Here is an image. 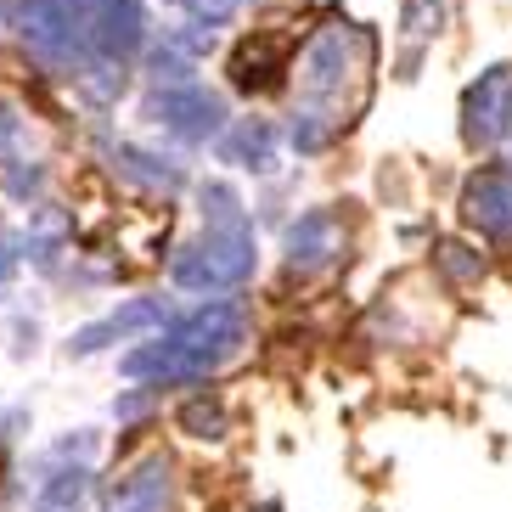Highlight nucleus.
<instances>
[{
    "label": "nucleus",
    "mask_w": 512,
    "mask_h": 512,
    "mask_svg": "<svg viewBox=\"0 0 512 512\" xmlns=\"http://www.w3.org/2000/svg\"><path fill=\"white\" fill-rule=\"evenodd\" d=\"M34 512H85V501H79V507H62V501H34Z\"/></svg>",
    "instance_id": "obj_17"
},
{
    "label": "nucleus",
    "mask_w": 512,
    "mask_h": 512,
    "mask_svg": "<svg viewBox=\"0 0 512 512\" xmlns=\"http://www.w3.org/2000/svg\"><path fill=\"white\" fill-rule=\"evenodd\" d=\"M181 6H186V0H181Z\"/></svg>",
    "instance_id": "obj_18"
},
{
    "label": "nucleus",
    "mask_w": 512,
    "mask_h": 512,
    "mask_svg": "<svg viewBox=\"0 0 512 512\" xmlns=\"http://www.w3.org/2000/svg\"><path fill=\"white\" fill-rule=\"evenodd\" d=\"M462 136L473 147H496L501 136L512 130V68H484L473 79V91L462 102Z\"/></svg>",
    "instance_id": "obj_3"
},
{
    "label": "nucleus",
    "mask_w": 512,
    "mask_h": 512,
    "mask_svg": "<svg viewBox=\"0 0 512 512\" xmlns=\"http://www.w3.org/2000/svg\"><path fill=\"white\" fill-rule=\"evenodd\" d=\"M158 321H164V304H158V299H130L124 310H113L107 321L79 327L74 338H68V355H96V349H107L113 338H124V332H141V327H158Z\"/></svg>",
    "instance_id": "obj_6"
},
{
    "label": "nucleus",
    "mask_w": 512,
    "mask_h": 512,
    "mask_svg": "<svg viewBox=\"0 0 512 512\" xmlns=\"http://www.w3.org/2000/svg\"><path fill=\"white\" fill-rule=\"evenodd\" d=\"M231 85L237 91H276L282 85V46L271 34H254L248 46H237L231 57Z\"/></svg>",
    "instance_id": "obj_10"
},
{
    "label": "nucleus",
    "mask_w": 512,
    "mask_h": 512,
    "mask_svg": "<svg viewBox=\"0 0 512 512\" xmlns=\"http://www.w3.org/2000/svg\"><path fill=\"white\" fill-rule=\"evenodd\" d=\"M85 490H91V467H57V473H46V484H40V501H62V507H79L85 501Z\"/></svg>",
    "instance_id": "obj_11"
},
{
    "label": "nucleus",
    "mask_w": 512,
    "mask_h": 512,
    "mask_svg": "<svg viewBox=\"0 0 512 512\" xmlns=\"http://www.w3.org/2000/svg\"><path fill=\"white\" fill-rule=\"evenodd\" d=\"M147 119L164 124L169 136H181V141H209V136H220V124H226V102L214 91H203L197 79H186V85L152 91Z\"/></svg>",
    "instance_id": "obj_2"
},
{
    "label": "nucleus",
    "mask_w": 512,
    "mask_h": 512,
    "mask_svg": "<svg viewBox=\"0 0 512 512\" xmlns=\"http://www.w3.org/2000/svg\"><path fill=\"white\" fill-rule=\"evenodd\" d=\"M248 276H254V237H248V226H220L214 237L192 242L175 259V287H186V293H226V287L248 282Z\"/></svg>",
    "instance_id": "obj_1"
},
{
    "label": "nucleus",
    "mask_w": 512,
    "mask_h": 512,
    "mask_svg": "<svg viewBox=\"0 0 512 512\" xmlns=\"http://www.w3.org/2000/svg\"><path fill=\"white\" fill-rule=\"evenodd\" d=\"M220 158L226 164H242V169H254V175H271L276 169V130L265 119H242L226 130V141H220Z\"/></svg>",
    "instance_id": "obj_8"
},
{
    "label": "nucleus",
    "mask_w": 512,
    "mask_h": 512,
    "mask_svg": "<svg viewBox=\"0 0 512 512\" xmlns=\"http://www.w3.org/2000/svg\"><path fill=\"white\" fill-rule=\"evenodd\" d=\"M17 254H23V248H12V242L0 237V282H6V276H12V265H17Z\"/></svg>",
    "instance_id": "obj_16"
},
{
    "label": "nucleus",
    "mask_w": 512,
    "mask_h": 512,
    "mask_svg": "<svg viewBox=\"0 0 512 512\" xmlns=\"http://www.w3.org/2000/svg\"><path fill=\"white\" fill-rule=\"evenodd\" d=\"M355 40H361V34H344V29L316 34L310 51H304V68H299L304 91L310 96H338V85H344V74H349V46H355Z\"/></svg>",
    "instance_id": "obj_5"
},
{
    "label": "nucleus",
    "mask_w": 512,
    "mask_h": 512,
    "mask_svg": "<svg viewBox=\"0 0 512 512\" xmlns=\"http://www.w3.org/2000/svg\"><path fill=\"white\" fill-rule=\"evenodd\" d=\"M181 428L197 434V439H220L226 434V411L214 406V400H192V406L181 411Z\"/></svg>",
    "instance_id": "obj_12"
},
{
    "label": "nucleus",
    "mask_w": 512,
    "mask_h": 512,
    "mask_svg": "<svg viewBox=\"0 0 512 512\" xmlns=\"http://www.w3.org/2000/svg\"><path fill=\"white\" fill-rule=\"evenodd\" d=\"M332 254H338V220H332V214H299V220L287 226V265L316 271Z\"/></svg>",
    "instance_id": "obj_9"
},
{
    "label": "nucleus",
    "mask_w": 512,
    "mask_h": 512,
    "mask_svg": "<svg viewBox=\"0 0 512 512\" xmlns=\"http://www.w3.org/2000/svg\"><path fill=\"white\" fill-rule=\"evenodd\" d=\"M147 62H152L147 74L158 79V91H164V85H186V79H197L192 74L197 62L192 57H175V51H147Z\"/></svg>",
    "instance_id": "obj_13"
},
{
    "label": "nucleus",
    "mask_w": 512,
    "mask_h": 512,
    "mask_svg": "<svg viewBox=\"0 0 512 512\" xmlns=\"http://www.w3.org/2000/svg\"><path fill=\"white\" fill-rule=\"evenodd\" d=\"M439 265H445L456 282H467V276H479V271H484V259H479V254H467L462 242H445V248H439Z\"/></svg>",
    "instance_id": "obj_15"
},
{
    "label": "nucleus",
    "mask_w": 512,
    "mask_h": 512,
    "mask_svg": "<svg viewBox=\"0 0 512 512\" xmlns=\"http://www.w3.org/2000/svg\"><path fill=\"white\" fill-rule=\"evenodd\" d=\"M186 12H192V23H203V29H226V23H237L242 0H186Z\"/></svg>",
    "instance_id": "obj_14"
},
{
    "label": "nucleus",
    "mask_w": 512,
    "mask_h": 512,
    "mask_svg": "<svg viewBox=\"0 0 512 512\" xmlns=\"http://www.w3.org/2000/svg\"><path fill=\"white\" fill-rule=\"evenodd\" d=\"M462 214L467 226H479L484 237H512V175H501V169H484V175H473L462 192Z\"/></svg>",
    "instance_id": "obj_4"
},
{
    "label": "nucleus",
    "mask_w": 512,
    "mask_h": 512,
    "mask_svg": "<svg viewBox=\"0 0 512 512\" xmlns=\"http://www.w3.org/2000/svg\"><path fill=\"white\" fill-rule=\"evenodd\" d=\"M107 512H169V462L164 456H147L130 479L113 484Z\"/></svg>",
    "instance_id": "obj_7"
}]
</instances>
